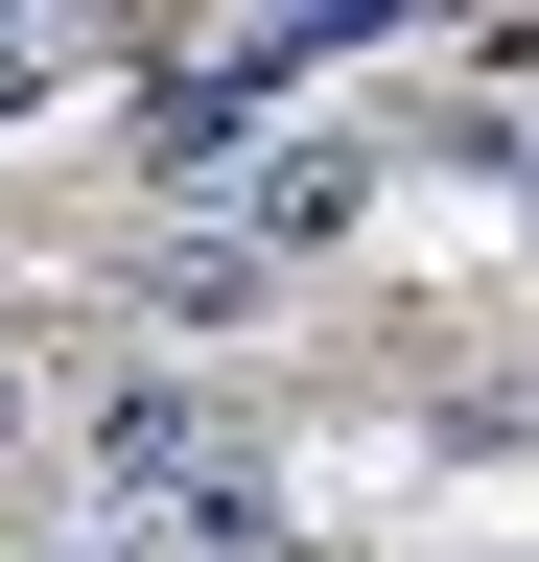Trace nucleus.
Segmentation results:
<instances>
[{
	"mask_svg": "<svg viewBox=\"0 0 539 562\" xmlns=\"http://www.w3.org/2000/svg\"><path fill=\"white\" fill-rule=\"evenodd\" d=\"M71 446H94V492H117V516H142V539H258V516H282V492H258V446H235V422L212 398H165V375H94L71 398Z\"/></svg>",
	"mask_w": 539,
	"mask_h": 562,
	"instance_id": "nucleus-1",
	"label": "nucleus"
},
{
	"mask_svg": "<svg viewBox=\"0 0 539 562\" xmlns=\"http://www.w3.org/2000/svg\"><path fill=\"white\" fill-rule=\"evenodd\" d=\"M282 281H305V258L212 188V211H165V235H142V281H117V305H142L165 351H258V328H282Z\"/></svg>",
	"mask_w": 539,
	"mask_h": 562,
	"instance_id": "nucleus-2",
	"label": "nucleus"
},
{
	"mask_svg": "<svg viewBox=\"0 0 539 562\" xmlns=\"http://www.w3.org/2000/svg\"><path fill=\"white\" fill-rule=\"evenodd\" d=\"M235 211H258L282 258H328V235L375 211V140H258V165H235Z\"/></svg>",
	"mask_w": 539,
	"mask_h": 562,
	"instance_id": "nucleus-3",
	"label": "nucleus"
},
{
	"mask_svg": "<svg viewBox=\"0 0 539 562\" xmlns=\"http://www.w3.org/2000/svg\"><path fill=\"white\" fill-rule=\"evenodd\" d=\"M47 94V0H0V117H24Z\"/></svg>",
	"mask_w": 539,
	"mask_h": 562,
	"instance_id": "nucleus-4",
	"label": "nucleus"
},
{
	"mask_svg": "<svg viewBox=\"0 0 539 562\" xmlns=\"http://www.w3.org/2000/svg\"><path fill=\"white\" fill-rule=\"evenodd\" d=\"M516 211H539V165H516Z\"/></svg>",
	"mask_w": 539,
	"mask_h": 562,
	"instance_id": "nucleus-5",
	"label": "nucleus"
}]
</instances>
